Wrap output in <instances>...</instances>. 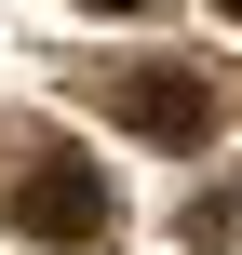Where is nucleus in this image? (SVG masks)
<instances>
[{"instance_id":"obj_1","label":"nucleus","mask_w":242,"mask_h":255,"mask_svg":"<svg viewBox=\"0 0 242 255\" xmlns=\"http://www.w3.org/2000/svg\"><path fill=\"white\" fill-rule=\"evenodd\" d=\"M13 229H27V242H94V229H108V175H94V161H27Z\"/></svg>"},{"instance_id":"obj_2","label":"nucleus","mask_w":242,"mask_h":255,"mask_svg":"<svg viewBox=\"0 0 242 255\" xmlns=\"http://www.w3.org/2000/svg\"><path fill=\"white\" fill-rule=\"evenodd\" d=\"M121 121L162 134V148H189V134L216 121V81H202V67H121Z\"/></svg>"},{"instance_id":"obj_3","label":"nucleus","mask_w":242,"mask_h":255,"mask_svg":"<svg viewBox=\"0 0 242 255\" xmlns=\"http://www.w3.org/2000/svg\"><path fill=\"white\" fill-rule=\"evenodd\" d=\"M81 13H148V0H81Z\"/></svg>"},{"instance_id":"obj_4","label":"nucleus","mask_w":242,"mask_h":255,"mask_svg":"<svg viewBox=\"0 0 242 255\" xmlns=\"http://www.w3.org/2000/svg\"><path fill=\"white\" fill-rule=\"evenodd\" d=\"M216 13H229V27H242V0H216Z\"/></svg>"}]
</instances>
